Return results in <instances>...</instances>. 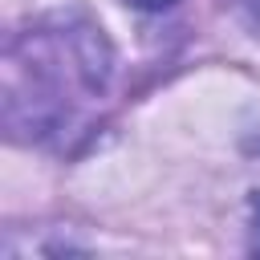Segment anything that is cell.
<instances>
[{"label":"cell","mask_w":260,"mask_h":260,"mask_svg":"<svg viewBox=\"0 0 260 260\" xmlns=\"http://www.w3.org/2000/svg\"><path fill=\"white\" fill-rule=\"evenodd\" d=\"M122 4H130V8H138V12H162V8H171L175 0H122Z\"/></svg>","instance_id":"obj_1"},{"label":"cell","mask_w":260,"mask_h":260,"mask_svg":"<svg viewBox=\"0 0 260 260\" xmlns=\"http://www.w3.org/2000/svg\"><path fill=\"white\" fill-rule=\"evenodd\" d=\"M252 236H256V252H260V199L252 207Z\"/></svg>","instance_id":"obj_2"}]
</instances>
